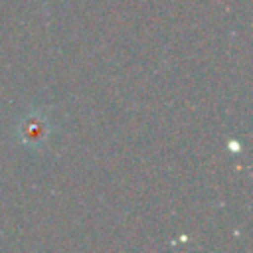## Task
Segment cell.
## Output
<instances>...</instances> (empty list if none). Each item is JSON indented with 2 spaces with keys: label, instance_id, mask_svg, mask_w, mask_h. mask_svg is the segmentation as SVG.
Listing matches in <instances>:
<instances>
[{
  "label": "cell",
  "instance_id": "obj_1",
  "mask_svg": "<svg viewBox=\"0 0 253 253\" xmlns=\"http://www.w3.org/2000/svg\"><path fill=\"white\" fill-rule=\"evenodd\" d=\"M49 121L45 115L32 111L28 115H24L18 123V140L32 150H38L45 144V140L49 138Z\"/></svg>",
  "mask_w": 253,
  "mask_h": 253
}]
</instances>
